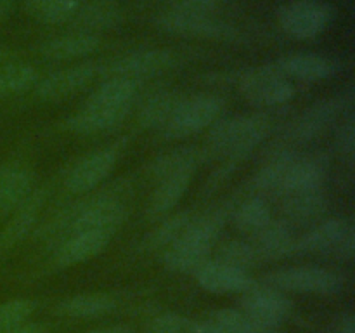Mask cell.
<instances>
[{"mask_svg":"<svg viewBox=\"0 0 355 333\" xmlns=\"http://www.w3.org/2000/svg\"><path fill=\"white\" fill-rule=\"evenodd\" d=\"M270 221H272V212L262 196L248 198L234 212L236 228L243 232H248V234H257Z\"/></svg>","mask_w":355,"mask_h":333,"instance_id":"d6a6232c","label":"cell"},{"mask_svg":"<svg viewBox=\"0 0 355 333\" xmlns=\"http://www.w3.org/2000/svg\"><path fill=\"white\" fill-rule=\"evenodd\" d=\"M101 69L103 66L97 62H80V65L59 69L44 78H38L35 92L42 101H61L92 82L99 75Z\"/></svg>","mask_w":355,"mask_h":333,"instance_id":"7c38bea8","label":"cell"},{"mask_svg":"<svg viewBox=\"0 0 355 333\" xmlns=\"http://www.w3.org/2000/svg\"><path fill=\"white\" fill-rule=\"evenodd\" d=\"M33 191V176L21 165L0 166V219L12 214Z\"/></svg>","mask_w":355,"mask_h":333,"instance_id":"ffe728a7","label":"cell"},{"mask_svg":"<svg viewBox=\"0 0 355 333\" xmlns=\"http://www.w3.org/2000/svg\"><path fill=\"white\" fill-rule=\"evenodd\" d=\"M196 281L203 290L210 293L225 295V293H245L246 290L255 284L246 271H239L236 267L225 266V264L214 260V262H203L196 271Z\"/></svg>","mask_w":355,"mask_h":333,"instance_id":"2e32d148","label":"cell"},{"mask_svg":"<svg viewBox=\"0 0 355 333\" xmlns=\"http://www.w3.org/2000/svg\"><path fill=\"white\" fill-rule=\"evenodd\" d=\"M0 333H47L45 326L38 323H21V325L9 326V328H0Z\"/></svg>","mask_w":355,"mask_h":333,"instance_id":"60d3db41","label":"cell"},{"mask_svg":"<svg viewBox=\"0 0 355 333\" xmlns=\"http://www.w3.org/2000/svg\"><path fill=\"white\" fill-rule=\"evenodd\" d=\"M193 219L194 215L191 212H180V214L173 215V217H170L168 221H165L155 231L146 236L144 241H142V248L148 250V252H156V250L163 248L166 250L186 231L187 225L193 222Z\"/></svg>","mask_w":355,"mask_h":333,"instance_id":"836d02e7","label":"cell"},{"mask_svg":"<svg viewBox=\"0 0 355 333\" xmlns=\"http://www.w3.org/2000/svg\"><path fill=\"white\" fill-rule=\"evenodd\" d=\"M253 241L259 259L277 260L293 253L295 238L290 224L286 221H270L263 229H260Z\"/></svg>","mask_w":355,"mask_h":333,"instance_id":"cb8c5ba5","label":"cell"},{"mask_svg":"<svg viewBox=\"0 0 355 333\" xmlns=\"http://www.w3.org/2000/svg\"><path fill=\"white\" fill-rule=\"evenodd\" d=\"M283 198L284 215L288 221L297 222V224H311L318 221L326 210V198L322 191H312V193H298L288 194Z\"/></svg>","mask_w":355,"mask_h":333,"instance_id":"484cf974","label":"cell"},{"mask_svg":"<svg viewBox=\"0 0 355 333\" xmlns=\"http://www.w3.org/2000/svg\"><path fill=\"white\" fill-rule=\"evenodd\" d=\"M269 132L270 120L266 114H238L222 118L211 125L208 146L214 153L238 160L253 151Z\"/></svg>","mask_w":355,"mask_h":333,"instance_id":"3957f363","label":"cell"},{"mask_svg":"<svg viewBox=\"0 0 355 333\" xmlns=\"http://www.w3.org/2000/svg\"><path fill=\"white\" fill-rule=\"evenodd\" d=\"M335 17V9L324 0H291L277 10V21L284 33L298 40H309L324 33Z\"/></svg>","mask_w":355,"mask_h":333,"instance_id":"8992f818","label":"cell"},{"mask_svg":"<svg viewBox=\"0 0 355 333\" xmlns=\"http://www.w3.org/2000/svg\"><path fill=\"white\" fill-rule=\"evenodd\" d=\"M130 110H106L83 104L82 110L64 121V128L75 134H97V132L110 130V128L120 125L128 117Z\"/></svg>","mask_w":355,"mask_h":333,"instance_id":"7402d4cb","label":"cell"},{"mask_svg":"<svg viewBox=\"0 0 355 333\" xmlns=\"http://www.w3.org/2000/svg\"><path fill=\"white\" fill-rule=\"evenodd\" d=\"M217 260L225 264V266L236 267V269L248 273V269H252L257 264L259 255H257L255 248L250 243L241 241V239H232V241L224 243L218 248Z\"/></svg>","mask_w":355,"mask_h":333,"instance_id":"d590c367","label":"cell"},{"mask_svg":"<svg viewBox=\"0 0 355 333\" xmlns=\"http://www.w3.org/2000/svg\"><path fill=\"white\" fill-rule=\"evenodd\" d=\"M87 333H132V330L125 325H116V326H106V328L90 330V332Z\"/></svg>","mask_w":355,"mask_h":333,"instance_id":"ee69618b","label":"cell"},{"mask_svg":"<svg viewBox=\"0 0 355 333\" xmlns=\"http://www.w3.org/2000/svg\"><path fill=\"white\" fill-rule=\"evenodd\" d=\"M328 172V163L321 155L300 156L297 155L295 162L288 170L284 182L281 186L279 196L298 193H312L322 191Z\"/></svg>","mask_w":355,"mask_h":333,"instance_id":"e0dca14e","label":"cell"},{"mask_svg":"<svg viewBox=\"0 0 355 333\" xmlns=\"http://www.w3.org/2000/svg\"><path fill=\"white\" fill-rule=\"evenodd\" d=\"M111 238L113 232L106 231H85L66 236L59 241L58 250L54 252V264L59 267H69L87 262L99 255L110 245Z\"/></svg>","mask_w":355,"mask_h":333,"instance_id":"9a60e30c","label":"cell"},{"mask_svg":"<svg viewBox=\"0 0 355 333\" xmlns=\"http://www.w3.org/2000/svg\"><path fill=\"white\" fill-rule=\"evenodd\" d=\"M224 110V101L217 96H194L180 99L159 132L166 139H182L214 125Z\"/></svg>","mask_w":355,"mask_h":333,"instance_id":"5b68a950","label":"cell"},{"mask_svg":"<svg viewBox=\"0 0 355 333\" xmlns=\"http://www.w3.org/2000/svg\"><path fill=\"white\" fill-rule=\"evenodd\" d=\"M135 94H137L135 80L111 76L90 94L85 104L106 108V110H132Z\"/></svg>","mask_w":355,"mask_h":333,"instance_id":"d4e9b609","label":"cell"},{"mask_svg":"<svg viewBox=\"0 0 355 333\" xmlns=\"http://www.w3.org/2000/svg\"><path fill=\"white\" fill-rule=\"evenodd\" d=\"M210 2H211V3H217V2H218V0H210Z\"/></svg>","mask_w":355,"mask_h":333,"instance_id":"7dc6e473","label":"cell"},{"mask_svg":"<svg viewBox=\"0 0 355 333\" xmlns=\"http://www.w3.org/2000/svg\"><path fill=\"white\" fill-rule=\"evenodd\" d=\"M99 35L90 31H75V33L61 35L40 45V52L45 59L51 61H68V59L83 58L94 54L99 49Z\"/></svg>","mask_w":355,"mask_h":333,"instance_id":"44dd1931","label":"cell"},{"mask_svg":"<svg viewBox=\"0 0 355 333\" xmlns=\"http://www.w3.org/2000/svg\"><path fill=\"white\" fill-rule=\"evenodd\" d=\"M239 92L248 103L259 108H274L288 103L295 89L288 76H284L274 65L246 69L238 80Z\"/></svg>","mask_w":355,"mask_h":333,"instance_id":"52a82bcc","label":"cell"},{"mask_svg":"<svg viewBox=\"0 0 355 333\" xmlns=\"http://www.w3.org/2000/svg\"><path fill=\"white\" fill-rule=\"evenodd\" d=\"M24 9L40 23L55 24L71 19L80 9V0H24Z\"/></svg>","mask_w":355,"mask_h":333,"instance_id":"4dcf8cb0","label":"cell"},{"mask_svg":"<svg viewBox=\"0 0 355 333\" xmlns=\"http://www.w3.org/2000/svg\"><path fill=\"white\" fill-rule=\"evenodd\" d=\"M277 69L284 76L304 80V82H319L333 76L338 69L336 62L331 58L321 54H311V52H298V54H288L274 62Z\"/></svg>","mask_w":355,"mask_h":333,"instance_id":"d6986e66","label":"cell"},{"mask_svg":"<svg viewBox=\"0 0 355 333\" xmlns=\"http://www.w3.org/2000/svg\"><path fill=\"white\" fill-rule=\"evenodd\" d=\"M14 0H0V24L12 14Z\"/></svg>","mask_w":355,"mask_h":333,"instance_id":"7bdbcfd3","label":"cell"},{"mask_svg":"<svg viewBox=\"0 0 355 333\" xmlns=\"http://www.w3.org/2000/svg\"><path fill=\"white\" fill-rule=\"evenodd\" d=\"M266 287L279 291H298V293L335 295L342 290V280L335 273L322 267L298 266L269 273L263 280Z\"/></svg>","mask_w":355,"mask_h":333,"instance_id":"ba28073f","label":"cell"},{"mask_svg":"<svg viewBox=\"0 0 355 333\" xmlns=\"http://www.w3.org/2000/svg\"><path fill=\"white\" fill-rule=\"evenodd\" d=\"M156 24L159 30L180 37L211 38V40H236L239 38L238 28L214 19L207 12H189V10L173 9L159 14Z\"/></svg>","mask_w":355,"mask_h":333,"instance_id":"9c48e42d","label":"cell"},{"mask_svg":"<svg viewBox=\"0 0 355 333\" xmlns=\"http://www.w3.org/2000/svg\"><path fill=\"white\" fill-rule=\"evenodd\" d=\"M37 69L26 62H6L0 66V96H14L35 89Z\"/></svg>","mask_w":355,"mask_h":333,"instance_id":"1f68e13d","label":"cell"},{"mask_svg":"<svg viewBox=\"0 0 355 333\" xmlns=\"http://www.w3.org/2000/svg\"><path fill=\"white\" fill-rule=\"evenodd\" d=\"M336 141H338L340 151H343V155L352 156L355 151V120L354 117H347L342 121V127L338 128V135H336Z\"/></svg>","mask_w":355,"mask_h":333,"instance_id":"ab89813d","label":"cell"},{"mask_svg":"<svg viewBox=\"0 0 355 333\" xmlns=\"http://www.w3.org/2000/svg\"><path fill=\"white\" fill-rule=\"evenodd\" d=\"M116 307L113 297L106 293H83L59 304V312L69 316V318H99V316L110 314Z\"/></svg>","mask_w":355,"mask_h":333,"instance_id":"83f0119b","label":"cell"},{"mask_svg":"<svg viewBox=\"0 0 355 333\" xmlns=\"http://www.w3.org/2000/svg\"><path fill=\"white\" fill-rule=\"evenodd\" d=\"M47 198V191H31L30 196L12 212V217L7 222L6 228L0 231V257L6 255L10 248L17 245L21 239L26 238L37 222L38 214Z\"/></svg>","mask_w":355,"mask_h":333,"instance_id":"ac0fdd59","label":"cell"},{"mask_svg":"<svg viewBox=\"0 0 355 333\" xmlns=\"http://www.w3.org/2000/svg\"><path fill=\"white\" fill-rule=\"evenodd\" d=\"M355 252V229L345 219H328L295 239L293 253L298 255H336L350 260Z\"/></svg>","mask_w":355,"mask_h":333,"instance_id":"277c9868","label":"cell"},{"mask_svg":"<svg viewBox=\"0 0 355 333\" xmlns=\"http://www.w3.org/2000/svg\"><path fill=\"white\" fill-rule=\"evenodd\" d=\"M35 302L26 298H16L0 304V328H9V326L21 325L30 319L35 311Z\"/></svg>","mask_w":355,"mask_h":333,"instance_id":"74e56055","label":"cell"},{"mask_svg":"<svg viewBox=\"0 0 355 333\" xmlns=\"http://www.w3.org/2000/svg\"><path fill=\"white\" fill-rule=\"evenodd\" d=\"M191 333H224V332H220L217 326H214L208 319H205V321L201 323H193Z\"/></svg>","mask_w":355,"mask_h":333,"instance_id":"b9f144b4","label":"cell"},{"mask_svg":"<svg viewBox=\"0 0 355 333\" xmlns=\"http://www.w3.org/2000/svg\"><path fill=\"white\" fill-rule=\"evenodd\" d=\"M291 302L286 295L270 287H255L243 293L241 311L252 319L253 325L262 333L274 330L290 314Z\"/></svg>","mask_w":355,"mask_h":333,"instance_id":"30bf717a","label":"cell"},{"mask_svg":"<svg viewBox=\"0 0 355 333\" xmlns=\"http://www.w3.org/2000/svg\"><path fill=\"white\" fill-rule=\"evenodd\" d=\"M193 176L194 170H186L156 180V189L153 191L151 200L146 207V215L149 219H158L172 210L187 191Z\"/></svg>","mask_w":355,"mask_h":333,"instance_id":"603a6c76","label":"cell"},{"mask_svg":"<svg viewBox=\"0 0 355 333\" xmlns=\"http://www.w3.org/2000/svg\"><path fill=\"white\" fill-rule=\"evenodd\" d=\"M336 333H355V323H354V316H345L340 323L338 330Z\"/></svg>","mask_w":355,"mask_h":333,"instance_id":"f6af8a7d","label":"cell"},{"mask_svg":"<svg viewBox=\"0 0 355 333\" xmlns=\"http://www.w3.org/2000/svg\"><path fill=\"white\" fill-rule=\"evenodd\" d=\"M297 158V153L283 151L281 155L274 156L270 162H267L262 169L257 172L253 177V189L259 193H277L279 194L281 186L284 182L288 170H290L291 163Z\"/></svg>","mask_w":355,"mask_h":333,"instance_id":"f1b7e54d","label":"cell"},{"mask_svg":"<svg viewBox=\"0 0 355 333\" xmlns=\"http://www.w3.org/2000/svg\"><path fill=\"white\" fill-rule=\"evenodd\" d=\"M73 17H76L83 26L82 31L94 33V30H110L118 26L121 23V10L110 0H97L82 10H76Z\"/></svg>","mask_w":355,"mask_h":333,"instance_id":"f546056e","label":"cell"},{"mask_svg":"<svg viewBox=\"0 0 355 333\" xmlns=\"http://www.w3.org/2000/svg\"><path fill=\"white\" fill-rule=\"evenodd\" d=\"M180 99L182 97L173 92H158L149 97L139 111V121H141L142 127L159 130Z\"/></svg>","mask_w":355,"mask_h":333,"instance_id":"e575fe53","label":"cell"},{"mask_svg":"<svg viewBox=\"0 0 355 333\" xmlns=\"http://www.w3.org/2000/svg\"><path fill=\"white\" fill-rule=\"evenodd\" d=\"M227 221V212L218 208L203 217H194L186 231L165 250L163 266L173 273L196 271L207 262L208 253L217 243L218 234Z\"/></svg>","mask_w":355,"mask_h":333,"instance_id":"7a4b0ae2","label":"cell"},{"mask_svg":"<svg viewBox=\"0 0 355 333\" xmlns=\"http://www.w3.org/2000/svg\"><path fill=\"white\" fill-rule=\"evenodd\" d=\"M191 328H193V323L189 319L168 312V314L158 316L149 325L148 333H191Z\"/></svg>","mask_w":355,"mask_h":333,"instance_id":"f35d334b","label":"cell"},{"mask_svg":"<svg viewBox=\"0 0 355 333\" xmlns=\"http://www.w3.org/2000/svg\"><path fill=\"white\" fill-rule=\"evenodd\" d=\"M347 97L349 96H338L333 97L329 101H321V103L314 104L309 110H305L300 117L295 121H291L288 127L286 135L288 141L305 142L311 139L318 137L324 128H328L329 123L338 118V114L345 110Z\"/></svg>","mask_w":355,"mask_h":333,"instance_id":"5bb4252c","label":"cell"},{"mask_svg":"<svg viewBox=\"0 0 355 333\" xmlns=\"http://www.w3.org/2000/svg\"><path fill=\"white\" fill-rule=\"evenodd\" d=\"M207 319L224 333H262L245 312L236 309H222Z\"/></svg>","mask_w":355,"mask_h":333,"instance_id":"8d00e7d4","label":"cell"},{"mask_svg":"<svg viewBox=\"0 0 355 333\" xmlns=\"http://www.w3.org/2000/svg\"><path fill=\"white\" fill-rule=\"evenodd\" d=\"M6 59H7V52L0 47V66L6 65Z\"/></svg>","mask_w":355,"mask_h":333,"instance_id":"bcb514c9","label":"cell"},{"mask_svg":"<svg viewBox=\"0 0 355 333\" xmlns=\"http://www.w3.org/2000/svg\"><path fill=\"white\" fill-rule=\"evenodd\" d=\"M177 61V54L168 49H149V51H137L125 54L114 59L107 66H103L101 73H107L111 76L135 80L144 76L158 75L172 68Z\"/></svg>","mask_w":355,"mask_h":333,"instance_id":"8fae6325","label":"cell"},{"mask_svg":"<svg viewBox=\"0 0 355 333\" xmlns=\"http://www.w3.org/2000/svg\"><path fill=\"white\" fill-rule=\"evenodd\" d=\"M205 151L196 148V146H184L177 148L173 151H168L166 155L158 156L151 163V176L155 180L168 177L177 172H186V170H194L196 172L198 165L203 162Z\"/></svg>","mask_w":355,"mask_h":333,"instance_id":"4316f807","label":"cell"},{"mask_svg":"<svg viewBox=\"0 0 355 333\" xmlns=\"http://www.w3.org/2000/svg\"><path fill=\"white\" fill-rule=\"evenodd\" d=\"M118 160V151L114 148H104L94 151L80 160L64 179V186L69 193L83 194L99 186L107 179Z\"/></svg>","mask_w":355,"mask_h":333,"instance_id":"4fadbf2b","label":"cell"},{"mask_svg":"<svg viewBox=\"0 0 355 333\" xmlns=\"http://www.w3.org/2000/svg\"><path fill=\"white\" fill-rule=\"evenodd\" d=\"M125 194H127V182L118 180L116 184H111L106 189L96 193V196L73 205L49 225L45 238L51 239L58 236L66 238L75 232L85 231H106L114 234L128 214L123 203Z\"/></svg>","mask_w":355,"mask_h":333,"instance_id":"6da1fadb","label":"cell"}]
</instances>
